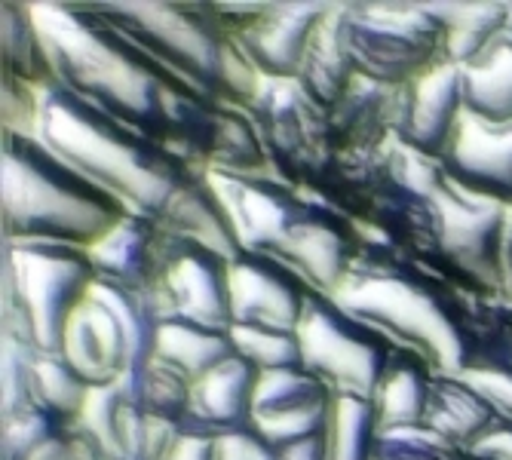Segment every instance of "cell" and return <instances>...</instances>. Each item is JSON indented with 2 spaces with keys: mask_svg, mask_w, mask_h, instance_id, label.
Returning <instances> with one entry per match:
<instances>
[{
  "mask_svg": "<svg viewBox=\"0 0 512 460\" xmlns=\"http://www.w3.org/2000/svg\"><path fill=\"white\" fill-rule=\"evenodd\" d=\"M56 80L200 169H212L230 105L172 74L92 4H31Z\"/></svg>",
  "mask_w": 512,
  "mask_h": 460,
  "instance_id": "1",
  "label": "cell"
},
{
  "mask_svg": "<svg viewBox=\"0 0 512 460\" xmlns=\"http://www.w3.org/2000/svg\"><path fill=\"white\" fill-rule=\"evenodd\" d=\"M34 138L114 194L129 212L148 215L172 234L194 237L227 258L243 252L206 169L92 108L59 80L40 89Z\"/></svg>",
  "mask_w": 512,
  "mask_h": 460,
  "instance_id": "2",
  "label": "cell"
},
{
  "mask_svg": "<svg viewBox=\"0 0 512 460\" xmlns=\"http://www.w3.org/2000/svg\"><path fill=\"white\" fill-rule=\"evenodd\" d=\"M332 298L399 347L421 353L436 375H463L485 353V304L381 240L365 237Z\"/></svg>",
  "mask_w": 512,
  "mask_h": 460,
  "instance_id": "3",
  "label": "cell"
},
{
  "mask_svg": "<svg viewBox=\"0 0 512 460\" xmlns=\"http://www.w3.org/2000/svg\"><path fill=\"white\" fill-rule=\"evenodd\" d=\"M209 178L243 249L289 264L325 295L341 289L365 243L347 215L273 175L209 172Z\"/></svg>",
  "mask_w": 512,
  "mask_h": 460,
  "instance_id": "4",
  "label": "cell"
},
{
  "mask_svg": "<svg viewBox=\"0 0 512 460\" xmlns=\"http://www.w3.org/2000/svg\"><path fill=\"white\" fill-rule=\"evenodd\" d=\"M0 142L4 240L92 249L129 215L114 194L46 148L40 138L4 129Z\"/></svg>",
  "mask_w": 512,
  "mask_h": 460,
  "instance_id": "5",
  "label": "cell"
},
{
  "mask_svg": "<svg viewBox=\"0 0 512 460\" xmlns=\"http://www.w3.org/2000/svg\"><path fill=\"white\" fill-rule=\"evenodd\" d=\"M114 28L135 40L206 99L246 108L261 74L249 65L240 37L215 4H92Z\"/></svg>",
  "mask_w": 512,
  "mask_h": 460,
  "instance_id": "6",
  "label": "cell"
},
{
  "mask_svg": "<svg viewBox=\"0 0 512 460\" xmlns=\"http://www.w3.org/2000/svg\"><path fill=\"white\" fill-rule=\"evenodd\" d=\"M96 283L89 249L4 240V332L37 353H62L68 322Z\"/></svg>",
  "mask_w": 512,
  "mask_h": 460,
  "instance_id": "7",
  "label": "cell"
},
{
  "mask_svg": "<svg viewBox=\"0 0 512 460\" xmlns=\"http://www.w3.org/2000/svg\"><path fill=\"white\" fill-rule=\"evenodd\" d=\"M341 40L353 68L387 86H408L448 62L442 22L427 4H341Z\"/></svg>",
  "mask_w": 512,
  "mask_h": 460,
  "instance_id": "8",
  "label": "cell"
},
{
  "mask_svg": "<svg viewBox=\"0 0 512 460\" xmlns=\"http://www.w3.org/2000/svg\"><path fill=\"white\" fill-rule=\"evenodd\" d=\"M433 194L442 212V258L436 273L482 304L512 307L506 264L512 209L460 191L439 163L433 169Z\"/></svg>",
  "mask_w": 512,
  "mask_h": 460,
  "instance_id": "9",
  "label": "cell"
},
{
  "mask_svg": "<svg viewBox=\"0 0 512 460\" xmlns=\"http://www.w3.org/2000/svg\"><path fill=\"white\" fill-rule=\"evenodd\" d=\"M246 111L258 129L270 175L304 194H316L341 157L329 114L307 96L298 80L276 77L258 80Z\"/></svg>",
  "mask_w": 512,
  "mask_h": 460,
  "instance_id": "10",
  "label": "cell"
},
{
  "mask_svg": "<svg viewBox=\"0 0 512 460\" xmlns=\"http://www.w3.org/2000/svg\"><path fill=\"white\" fill-rule=\"evenodd\" d=\"M298 341L301 359L316 378H322L335 393L365 399L375 396L390 362L402 350L390 335L347 313L332 295L319 289L307 298L298 322Z\"/></svg>",
  "mask_w": 512,
  "mask_h": 460,
  "instance_id": "11",
  "label": "cell"
},
{
  "mask_svg": "<svg viewBox=\"0 0 512 460\" xmlns=\"http://www.w3.org/2000/svg\"><path fill=\"white\" fill-rule=\"evenodd\" d=\"M157 304L166 316H184L212 329H230V258L194 240L172 237L166 270L157 289Z\"/></svg>",
  "mask_w": 512,
  "mask_h": 460,
  "instance_id": "12",
  "label": "cell"
},
{
  "mask_svg": "<svg viewBox=\"0 0 512 460\" xmlns=\"http://www.w3.org/2000/svg\"><path fill=\"white\" fill-rule=\"evenodd\" d=\"M463 114H467L463 68L454 62H442L430 74L399 89L393 142L408 154L442 163L460 129Z\"/></svg>",
  "mask_w": 512,
  "mask_h": 460,
  "instance_id": "13",
  "label": "cell"
},
{
  "mask_svg": "<svg viewBox=\"0 0 512 460\" xmlns=\"http://www.w3.org/2000/svg\"><path fill=\"white\" fill-rule=\"evenodd\" d=\"M313 286L289 264L243 249L230 258V316L234 326H270L298 332Z\"/></svg>",
  "mask_w": 512,
  "mask_h": 460,
  "instance_id": "14",
  "label": "cell"
},
{
  "mask_svg": "<svg viewBox=\"0 0 512 460\" xmlns=\"http://www.w3.org/2000/svg\"><path fill=\"white\" fill-rule=\"evenodd\" d=\"M335 390L316 378L307 365L261 372L252 427L276 448L329 430Z\"/></svg>",
  "mask_w": 512,
  "mask_h": 460,
  "instance_id": "15",
  "label": "cell"
},
{
  "mask_svg": "<svg viewBox=\"0 0 512 460\" xmlns=\"http://www.w3.org/2000/svg\"><path fill=\"white\" fill-rule=\"evenodd\" d=\"M439 166L460 191L512 209V123H488L467 111Z\"/></svg>",
  "mask_w": 512,
  "mask_h": 460,
  "instance_id": "16",
  "label": "cell"
},
{
  "mask_svg": "<svg viewBox=\"0 0 512 460\" xmlns=\"http://www.w3.org/2000/svg\"><path fill=\"white\" fill-rule=\"evenodd\" d=\"M335 4H261L258 16L240 31V46L261 77L295 80L316 28Z\"/></svg>",
  "mask_w": 512,
  "mask_h": 460,
  "instance_id": "17",
  "label": "cell"
},
{
  "mask_svg": "<svg viewBox=\"0 0 512 460\" xmlns=\"http://www.w3.org/2000/svg\"><path fill=\"white\" fill-rule=\"evenodd\" d=\"M172 230L160 221L129 212L108 237H102L89 249L92 264H96L102 280H111L126 289H138L157 298L169 246H172Z\"/></svg>",
  "mask_w": 512,
  "mask_h": 460,
  "instance_id": "18",
  "label": "cell"
},
{
  "mask_svg": "<svg viewBox=\"0 0 512 460\" xmlns=\"http://www.w3.org/2000/svg\"><path fill=\"white\" fill-rule=\"evenodd\" d=\"M62 356L92 387L117 384L129 372L132 365L129 335L120 316L111 310V304L96 292H89V298L71 316Z\"/></svg>",
  "mask_w": 512,
  "mask_h": 460,
  "instance_id": "19",
  "label": "cell"
},
{
  "mask_svg": "<svg viewBox=\"0 0 512 460\" xmlns=\"http://www.w3.org/2000/svg\"><path fill=\"white\" fill-rule=\"evenodd\" d=\"M399 111V89L356 77L347 96L329 111V126L341 154L375 157L393 145V126Z\"/></svg>",
  "mask_w": 512,
  "mask_h": 460,
  "instance_id": "20",
  "label": "cell"
},
{
  "mask_svg": "<svg viewBox=\"0 0 512 460\" xmlns=\"http://www.w3.org/2000/svg\"><path fill=\"white\" fill-rule=\"evenodd\" d=\"M500 408L467 378L433 375L424 424L460 451H473L497 424Z\"/></svg>",
  "mask_w": 512,
  "mask_h": 460,
  "instance_id": "21",
  "label": "cell"
},
{
  "mask_svg": "<svg viewBox=\"0 0 512 460\" xmlns=\"http://www.w3.org/2000/svg\"><path fill=\"white\" fill-rule=\"evenodd\" d=\"M261 368L234 353L194 384V418L218 433L252 427Z\"/></svg>",
  "mask_w": 512,
  "mask_h": 460,
  "instance_id": "22",
  "label": "cell"
},
{
  "mask_svg": "<svg viewBox=\"0 0 512 460\" xmlns=\"http://www.w3.org/2000/svg\"><path fill=\"white\" fill-rule=\"evenodd\" d=\"M338 10H341V4H335V10L325 16V22L316 28V34L307 46L304 65L295 77L301 83V89L325 114H329L347 96V89L359 77V71L353 68V62L344 50Z\"/></svg>",
  "mask_w": 512,
  "mask_h": 460,
  "instance_id": "23",
  "label": "cell"
},
{
  "mask_svg": "<svg viewBox=\"0 0 512 460\" xmlns=\"http://www.w3.org/2000/svg\"><path fill=\"white\" fill-rule=\"evenodd\" d=\"M120 396L138 411L184 424L194 418V381L160 356L132 365L117 381Z\"/></svg>",
  "mask_w": 512,
  "mask_h": 460,
  "instance_id": "24",
  "label": "cell"
},
{
  "mask_svg": "<svg viewBox=\"0 0 512 460\" xmlns=\"http://www.w3.org/2000/svg\"><path fill=\"white\" fill-rule=\"evenodd\" d=\"M433 375H436L433 365L421 353H414L408 347H402L396 353V359L390 362L375 396H371V402L378 408V418H381V430L424 424Z\"/></svg>",
  "mask_w": 512,
  "mask_h": 460,
  "instance_id": "25",
  "label": "cell"
},
{
  "mask_svg": "<svg viewBox=\"0 0 512 460\" xmlns=\"http://www.w3.org/2000/svg\"><path fill=\"white\" fill-rule=\"evenodd\" d=\"M234 353H237V347H234V338H230V329H212V326H203V322L184 319V316L160 319L157 356L163 362L175 365L178 372L188 375L194 384Z\"/></svg>",
  "mask_w": 512,
  "mask_h": 460,
  "instance_id": "26",
  "label": "cell"
},
{
  "mask_svg": "<svg viewBox=\"0 0 512 460\" xmlns=\"http://www.w3.org/2000/svg\"><path fill=\"white\" fill-rule=\"evenodd\" d=\"M445 28L448 62L470 65L509 31L512 4H427Z\"/></svg>",
  "mask_w": 512,
  "mask_h": 460,
  "instance_id": "27",
  "label": "cell"
},
{
  "mask_svg": "<svg viewBox=\"0 0 512 460\" xmlns=\"http://www.w3.org/2000/svg\"><path fill=\"white\" fill-rule=\"evenodd\" d=\"M463 99L467 111L488 123H512V34L463 65Z\"/></svg>",
  "mask_w": 512,
  "mask_h": 460,
  "instance_id": "28",
  "label": "cell"
},
{
  "mask_svg": "<svg viewBox=\"0 0 512 460\" xmlns=\"http://www.w3.org/2000/svg\"><path fill=\"white\" fill-rule=\"evenodd\" d=\"M0 43H4V77L19 80L31 89H43L56 80L53 59L34 25L31 4H4L0 7Z\"/></svg>",
  "mask_w": 512,
  "mask_h": 460,
  "instance_id": "29",
  "label": "cell"
},
{
  "mask_svg": "<svg viewBox=\"0 0 512 460\" xmlns=\"http://www.w3.org/2000/svg\"><path fill=\"white\" fill-rule=\"evenodd\" d=\"M381 436L378 408L365 396L335 393L332 414H329V460H375Z\"/></svg>",
  "mask_w": 512,
  "mask_h": 460,
  "instance_id": "30",
  "label": "cell"
},
{
  "mask_svg": "<svg viewBox=\"0 0 512 460\" xmlns=\"http://www.w3.org/2000/svg\"><path fill=\"white\" fill-rule=\"evenodd\" d=\"M89 393H92V384L62 353H37V362H34V402L37 405L77 424Z\"/></svg>",
  "mask_w": 512,
  "mask_h": 460,
  "instance_id": "31",
  "label": "cell"
},
{
  "mask_svg": "<svg viewBox=\"0 0 512 460\" xmlns=\"http://www.w3.org/2000/svg\"><path fill=\"white\" fill-rule=\"evenodd\" d=\"M230 338L240 356H246L261 372H273V368H292L304 365L301 359V341L298 332L286 329H270V326H230Z\"/></svg>",
  "mask_w": 512,
  "mask_h": 460,
  "instance_id": "32",
  "label": "cell"
},
{
  "mask_svg": "<svg viewBox=\"0 0 512 460\" xmlns=\"http://www.w3.org/2000/svg\"><path fill=\"white\" fill-rule=\"evenodd\" d=\"M65 427H77L43 405H28L10 418H4V460H31L37 448H43Z\"/></svg>",
  "mask_w": 512,
  "mask_h": 460,
  "instance_id": "33",
  "label": "cell"
},
{
  "mask_svg": "<svg viewBox=\"0 0 512 460\" xmlns=\"http://www.w3.org/2000/svg\"><path fill=\"white\" fill-rule=\"evenodd\" d=\"M463 451L433 433L427 424L381 430L375 460H460Z\"/></svg>",
  "mask_w": 512,
  "mask_h": 460,
  "instance_id": "34",
  "label": "cell"
},
{
  "mask_svg": "<svg viewBox=\"0 0 512 460\" xmlns=\"http://www.w3.org/2000/svg\"><path fill=\"white\" fill-rule=\"evenodd\" d=\"M37 350L13 332H4V418L34 405Z\"/></svg>",
  "mask_w": 512,
  "mask_h": 460,
  "instance_id": "35",
  "label": "cell"
},
{
  "mask_svg": "<svg viewBox=\"0 0 512 460\" xmlns=\"http://www.w3.org/2000/svg\"><path fill=\"white\" fill-rule=\"evenodd\" d=\"M120 405L123 399H120L117 384L92 387L77 418V430L89 433L111 457H120Z\"/></svg>",
  "mask_w": 512,
  "mask_h": 460,
  "instance_id": "36",
  "label": "cell"
},
{
  "mask_svg": "<svg viewBox=\"0 0 512 460\" xmlns=\"http://www.w3.org/2000/svg\"><path fill=\"white\" fill-rule=\"evenodd\" d=\"M460 378H467L473 387H479L500 408V414L512 418V362L497 356H482Z\"/></svg>",
  "mask_w": 512,
  "mask_h": 460,
  "instance_id": "37",
  "label": "cell"
},
{
  "mask_svg": "<svg viewBox=\"0 0 512 460\" xmlns=\"http://www.w3.org/2000/svg\"><path fill=\"white\" fill-rule=\"evenodd\" d=\"M31 460H117V457H111L89 433L77 427H65L43 448H37Z\"/></svg>",
  "mask_w": 512,
  "mask_h": 460,
  "instance_id": "38",
  "label": "cell"
},
{
  "mask_svg": "<svg viewBox=\"0 0 512 460\" xmlns=\"http://www.w3.org/2000/svg\"><path fill=\"white\" fill-rule=\"evenodd\" d=\"M218 460H276V445L255 427L218 433Z\"/></svg>",
  "mask_w": 512,
  "mask_h": 460,
  "instance_id": "39",
  "label": "cell"
},
{
  "mask_svg": "<svg viewBox=\"0 0 512 460\" xmlns=\"http://www.w3.org/2000/svg\"><path fill=\"white\" fill-rule=\"evenodd\" d=\"M166 460H218V430L191 418L181 427Z\"/></svg>",
  "mask_w": 512,
  "mask_h": 460,
  "instance_id": "40",
  "label": "cell"
},
{
  "mask_svg": "<svg viewBox=\"0 0 512 460\" xmlns=\"http://www.w3.org/2000/svg\"><path fill=\"white\" fill-rule=\"evenodd\" d=\"M512 362V307L485 304V353Z\"/></svg>",
  "mask_w": 512,
  "mask_h": 460,
  "instance_id": "41",
  "label": "cell"
},
{
  "mask_svg": "<svg viewBox=\"0 0 512 460\" xmlns=\"http://www.w3.org/2000/svg\"><path fill=\"white\" fill-rule=\"evenodd\" d=\"M473 451L491 454V457H497V460H512V418L500 414L497 424L485 433V439H482Z\"/></svg>",
  "mask_w": 512,
  "mask_h": 460,
  "instance_id": "42",
  "label": "cell"
},
{
  "mask_svg": "<svg viewBox=\"0 0 512 460\" xmlns=\"http://www.w3.org/2000/svg\"><path fill=\"white\" fill-rule=\"evenodd\" d=\"M276 460H329V439H325V433H319V436L279 445Z\"/></svg>",
  "mask_w": 512,
  "mask_h": 460,
  "instance_id": "43",
  "label": "cell"
},
{
  "mask_svg": "<svg viewBox=\"0 0 512 460\" xmlns=\"http://www.w3.org/2000/svg\"><path fill=\"white\" fill-rule=\"evenodd\" d=\"M506 264H509V276H512V215H509V240H506Z\"/></svg>",
  "mask_w": 512,
  "mask_h": 460,
  "instance_id": "44",
  "label": "cell"
},
{
  "mask_svg": "<svg viewBox=\"0 0 512 460\" xmlns=\"http://www.w3.org/2000/svg\"><path fill=\"white\" fill-rule=\"evenodd\" d=\"M460 460H497V457L482 454V451H463V457H460Z\"/></svg>",
  "mask_w": 512,
  "mask_h": 460,
  "instance_id": "45",
  "label": "cell"
},
{
  "mask_svg": "<svg viewBox=\"0 0 512 460\" xmlns=\"http://www.w3.org/2000/svg\"><path fill=\"white\" fill-rule=\"evenodd\" d=\"M509 34H512V16H509Z\"/></svg>",
  "mask_w": 512,
  "mask_h": 460,
  "instance_id": "46",
  "label": "cell"
},
{
  "mask_svg": "<svg viewBox=\"0 0 512 460\" xmlns=\"http://www.w3.org/2000/svg\"><path fill=\"white\" fill-rule=\"evenodd\" d=\"M117 460H120V457H117Z\"/></svg>",
  "mask_w": 512,
  "mask_h": 460,
  "instance_id": "47",
  "label": "cell"
}]
</instances>
